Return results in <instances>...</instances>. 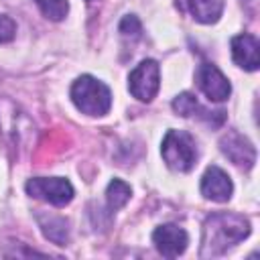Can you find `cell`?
Wrapping results in <instances>:
<instances>
[{
  "label": "cell",
  "instance_id": "8992f818",
  "mask_svg": "<svg viewBox=\"0 0 260 260\" xmlns=\"http://www.w3.org/2000/svg\"><path fill=\"white\" fill-rule=\"evenodd\" d=\"M197 85L207 95L209 102H223L232 93V85H230L228 77L213 63L199 65V69H197Z\"/></svg>",
  "mask_w": 260,
  "mask_h": 260
},
{
  "label": "cell",
  "instance_id": "277c9868",
  "mask_svg": "<svg viewBox=\"0 0 260 260\" xmlns=\"http://www.w3.org/2000/svg\"><path fill=\"white\" fill-rule=\"evenodd\" d=\"M26 193L55 207H63L73 199V187L63 177H35L26 181Z\"/></svg>",
  "mask_w": 260,
  "mask_h": 260
},
{
  "label": "cell",
  "instance_id": "5b68a950",
  "mask_svg": "<svg viewBox=\"0 0 260 260\" xmlns=\"http://www.w3.org/2000/svg\"><path fill=\"white\" fill-rule=\"evenodd\" d=\"M160 87V69L158 63L152 59H144L134 67V71L128 77V89L130 93L140 102H150Z\"/></svg>",
  "mask_w": 260,
  "mask_h": 260
},
{
  "label": "cell",
  "instance_id": "ac0fdd59",
  "mask_svg": "<svg viewBox=\"0 0 260 260\" xmlns=\"http://www.w3.org/2000/svg\"><path fill=\"white\" fill-rule=\"evenodd\" d=\"M89 2H91V0H89Z\"/></svg>",
  "mask_w": 260,
  "mask_h": 260
},
{
  "label": "cell",
  "instance_id": "ba28073f",
  "mask_svg": "<svg viewBox=\"0 0 260 260\" xmlns=\"http://www.w3.org/2000/svg\"><path fill=\"white\" fill-rule=\"evenodd\" d=\"M219 148L236 167L252 169L254 162H256V148H254V144L246 136H242L238 132H228L219 140Z\"/></svg>",
  "mask_w": 260,
  "mask_h": 260
},
{
  "label": "cell",
  "instance_id": "e0dca14e",
  "mask_svg": "<svg viewBox=\"0 0 260 260\" xmlns=\"http://www.w3.org/2000/svg\"><path fill=\"white\" fill-rule=\"evenodd\" d=\"M16 35V22L6 16V14H0V43H8L12 41Z\"/></svg>",
  "mask_w": 260,
  "mask_h": 260
},
{
  "label": "cell",
  "instance_id": "4fadbf2b",
  "mask_svg": "<svg viewBox=\"0 0 260 260\" xmlns=\"http://www.w3.org/2000/svg\"><path fill=\"white\" fill-rule=\"evenodd\" d=\"M173 110H175L179 116H183V118H189V116H199V118L207 120L209 124L219 126V124L213 120V114H215V112H211V114H209L207 110H203V108L199 106V102L195 100V95H193V93H187V91L179 93V95L173 100Z\"/></svg>",
  "mask_w": 260,
  "mask_h": 260
},
{
  "label": "cell",
  "instance_id": "7c38bea8",
  "mask_svg": "<svg viewBox=\"0 0 260 260\" xmlns=\"http://www.w3.org/2000/svg\"><path fill=\"white\" fill-rule=\"evenodd\" d=\"M37 221H39V225H41L45 238L51 240L53 244L65 246V244L69 242V223H67L65 217L53 215V213H49V215L39 213V215H37Z\"/></svg>",
  "mask_w": 260,
  "mask_h": 260
},
{
  "label": "cell",
  "instance_id": "7a4b0ae2",
  "mask_svg": "<svg viewBox=\"0 0 260 260\" xmlns=\"http://www.w3.org/2000/svg\"><path fill=\"white\" fill-rule=\"evenodd\" d=\"M71 102L87 116H104L112 108V91L91 75H81L71 85Z\"/></svg>",
  "mask_w": 260,
  "mask_h": 260
},
{
  "label": "cell",
  "instance_id": "9a60e30c",
  "mask_svg": "<svg viewBox=\"0 0 260 260\" xmlns=\"http://www.w3.org/2000/svg\"><path fill=\"white\" fill-rule=\"evenodd\" d=\"M35 4L51 20H63L69 12V2L67 0H35Z\"/></svg>",
  "mask_w": 260,
  "mask_h": 260
},
{
  "label": "cell",
  "instance_id": "6da1fadb",
  "mask_svg": "<svg viewBox=\"0 0 260 260\" xmlns=\"http://www.w3.org/2000/svg\"><path fill=\"white\" fill-rule=\"evenodd\" d=\"M250 234V221L240 213H211L203 223L201 258H213L236 246Z\"/></svg>",
  "mask_w": 260,
  "mask_h": 260
},
{
  "label": "cell",
  "instance_id": "3957f363",
  "mask_svg": "<svg viewBox=\"0 0 260 260\" xmlns=\"http://www.w3.org/2000/svg\"><path fill=\"white\" fill-rule=\"evenodd\" d=\"M160 154H162L169 169L179 171V173H187L195 167V160H197L195 140L185 130H169L162 138Z\"/></svg>",
  "mask_w": 260,
  "mask_h": 260
},
{
  "label": "cell",
  "instance_id": "9c48e42d",
  "mask_svg": "<svg viewBox=\"0 0 260 260\" xmlns=\"http://www.w3.org/2000/svg\"><path fill=\"white\" fill-rule=\"evenodd\" d=\"M234 185L225 171L219 167H209L201 177V193L205 199H211L215 203H225L232 197Z\"/></svg>",
  "mask_w": 260,
  "mask_h": 260
},
{
  "label": "cell",
  "instance_id": "30bf717a",
  "mask_svg": "<svg viewBox=\"0 0 260 260\" xmlns=\"http://www.w3.org/2000/svg\"><path fill=\"white\" fill-rule=\"evenodd\" d=\"M260 43L254 35H236L232 39V59L246 71H256L260 65Z\"/></svg>",
  "mask_w": 260,
  "mask_h": 260
},
{
  "label": "cell",
  "instance_id": "8fae6325",
  "mask_svg": "<svg viewBox=\"0 0 260 260\" xmlns=\"http://www.w3.org/2000/svg\"><path fill=\"white\" fill-rule=\"evenodd\" d=\"M177 6L203 24L215 22L223 12V0H177Z\"/></svg>",
  "mask_w": 260,
  "mask_h": 260
},
{
  "label": "cell",
  "instance_id": "2e32d148",
  "mask_svg": "<svg viewBox=\"0 0 260 260\" xmlns=\"http://www.w3.org/2000/svg\"><path fill=\"white\" fill-rule=\"evenodd\" d=\"M118 30H120V35H122L124 39L136 41V39L142 35V24H140V20H138L134 14H128V16H124V18L120 20Z\"/></svg>",
  "mask_w": 260,
  "mask_h": 260
},
{
  "label": "cell",
  "instance_id": "52a82bcc",
  "mask_svg": "<svg viewBox=\"0 0 260 260\" xmlns=\"http://www.w3.org/2000/svg\"><path fill=\"white\" fill-rule=\"evenodd\" d=\"M152 242L162 256L177 258L179 254L185 252V248L189 244V236L183 228H179L175 223H165L152 232Z\"/></svg>",
  "mask_w": 260,
  "mask_h": 260
},
{
  "label": "cell",
  "instance_id": "5bb4252c",
  "mask_svg": "<svg viewBox=\"0 0 260 260\" xmlns=\"http://www.w3.org/2000/svg\"><path fill=\"white\" fill-rule=\"evenodd\" d=\"M130 195H132V189H130L128 183H124L122 179L110 181V185H108V189H106V201H108L110 211L122 209V207L130 201Z\"/></svg>",
  "mask_w": 260,
  "mask_h": 260
}]
</instances>
